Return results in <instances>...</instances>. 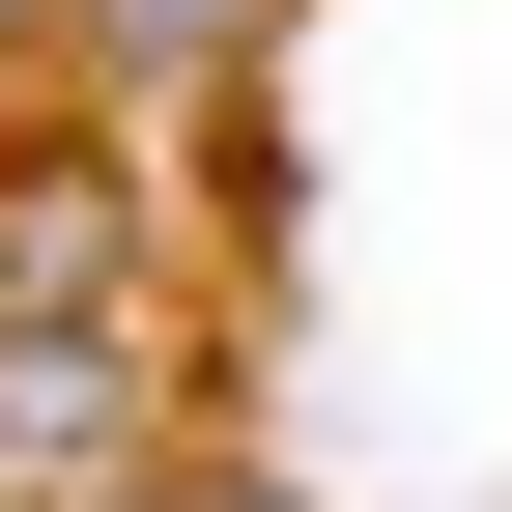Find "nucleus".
Masks as SVG:
<instances>
[{
    "instance_id": "obj_1",
    "label": "nucleus",
    "mask_w": 512,
    "mask_h": 512,
    "mask_svg": "<svg viewBox=\"0 0 512 512\" xmlns=\"http://www.w3.org/2000/svg\"><path fill=\"white\" fill-rule=\"evenodd\" d=\"M114 256L143 228H114L86 143H0V342H114Z\"/></svg>"
},
{
    "instance_id": "obj_2",
    "label": "nucleus",
    "mask_w": 512,
    "mask_h": 512,
    "mask_svg": "<svg viewBox=\"0 0 512 512\" xmlns=\"http://www.w3.org/2000/svg\"><path fill=\"white\" fill-rule=\"evenodd\" d=\"M86 456H143V313L114 342H0V484H86Z\"/></svg>"
},
{
    "instance_id": "obj_3",
    "label": "nucleus",
    "mask_w": 512,
    "mask_h": 512,
    "mask_svg": "<svg viewBox=\"0 0 512 512\" xmlns=\"http://www.w3.org/2000/svg\"><path fill=\"white\" fill-rule=\"evenodd\" d=\"M57 29H86V57H228L256 0H57Z\"/></svg>"
},
{
    "instance_id": "obj_4",
    "label": "nucleus",
    "mask_w": 512,
    "mask_h": 512,
    "mask_svg": "<svg viewBox=\"0 0 512 512\" xmlns=\"http://www.w3.org/2000/svg\"><path fill=\"white\" fill-rule=\"evenodd\" d=\"M171 512H285V484H171Z\"/></svg>"
}]
</instances>
